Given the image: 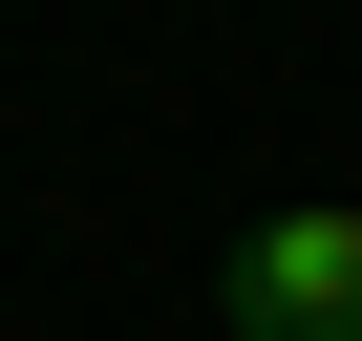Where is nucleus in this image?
I'll return each instance as SVG.
<instances>
[{
    "label": "nucleus",
    "instance_id": "nucleus-1",
    "mask_svg": "<svg viewBox=\"0 0 362 341\" xmlns=\"http://www.w3.org/2000/svg\"><path fill=\"white\" fill-rule=\"evenodd\" d=\"M214 320L235 341H362V192H298L214 256Z\"/></svg>",
    "mask_w": 362,
    "mask_h": 341
}]
</instances>
